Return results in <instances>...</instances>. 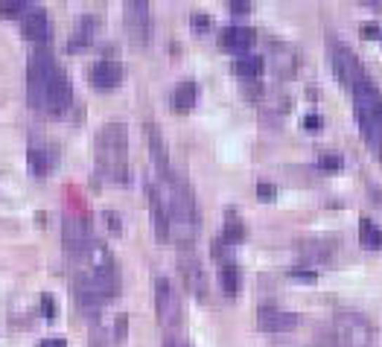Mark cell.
Wrapping results in <instances>:
<instances>
[{
	"instance_id": "cell-10",
	"label": "cell",
	"mask_w": 382,
	"mask_h": 347,
	"mask_svg": "<svg viewBox=\"0 0 382 347\" xmlns=\"http://www.w3.org/2000/svg\"><path fill=\"white\" fill-rule=\"evenodd\" d=\"M257 324H260V330L269 336H286L298 327V315L286 313V310H275V306H263L257 313Z\"/></svg>"
},
{
	"instance_id": "cell-4",
	"label": "cell",
	"mask_w": 382,
	"mask_h": 347,
	"mask_svg": "<svg viewBox=\"0 0 382 347\" xmlns=\"http://www.w3.org/2000/svg\"><path fill=\"white\" fill-rule=\"evenodd\" d=\"M353 105H356L362 138H365L371 143V149L382 158V93L368 76L353 85Z\"/></svg>"
},
{
	"instance_id": "cell-35",
	"label": "cell",
	"mask_w": 382,
	"mask_h": 347,
	"mask_svg": "<svg viewBox=\"0 0 382 347\" xmlns=\"http://www.w3.org/2000/svg\"><path fill=\"white\" fill-rule=\"evenodd\" d=\"M376 35H379L376 24H362V38H376Z\"/></svg>"
},
{
	"instance_id": "cell-2",
	"label": "cell",
	"mask_w": 382,
	"mask_h": 347,
	"mask_svg": "<svg viewBox=\"0 0 382 347\" xmlns=\"http://www.w3.org/2000/svg\"><path fill=\"white\" fill-rule=\"evenodd\" d=\"M164 204H166V219H169V240H173L181 251H190L199 237V207L196 196L190 190L184 176H176L173 169L164 176Z\"/></svg>"
},
{
	"instance_id": "cell-32",
	"label": "cell",
	"mask_w": 382,
	"mask_h": 347,
	"mask_svg": "<svg viewBox=\"0 0 382 347\" xmlns=\"http://www.w3.org/2000/svg\"><path fill=\"white\" fill-rule=\"evenodd\" d=\"M126 327H129V318L117 315V333H114V336H117V341H126Z\"/></svg>"
},
{
	"instance_id": "cell-12",
	"label": "cell",
	"mask_w": 382,
	"mask_h": 347,
	"mask_svg": "<svg viewBox=\"0 0 382 347\" xmlns=\"http://www.w3.org/2000/svg\"><path fill=\"white\" fill-rule=\"evenodd\" d=\"M91 85L97 91H111L123 82V65L117 59H100L91 65Z\"/></svg>"
},
{
	"instance_id": "cell-26",
	"label": "cell",
	"mask_w": 382,
	"mask_h": 347,
	"mask_svg": "<svg viewBox=\"0 0 382 347\" xmlns=\"http://www.w3.org/2000/svg\"><path fill=\"white\" fill-rule=\"evenodd\" d=\"M35 4H29V0H4L0 4V15L4 18H24Z\"/></svg>"
},
{
	"instance_id": "cell-29",
	"label": "cell",
	"mask_w": 382,
	"mask_h": 347,
	"mask_svg": "<svg viewBox=\"0 0 382 347\" xmlns=\"http://www.w3.org/2000/svg\"><path fill=\"white\" fill-rule=\"evenodd\" d=\"M321 126H324L321 114H307V117H303V129L307 131H321Z\"/></svg>"
},
{
	"instance_id": "cell-40",
	"label": "cell",
	"mask_w": 382,
	"mask_h": 347,
	"mask_svg": "<svg viewBox=\"0 0 382 347\" xmlns=\"http://www.w3.org/2000/svg\"><path fill=\"white\" fill-rule=\"evenodd\" d=\"M368 6H371V9H379V12H382V4H368Z\"/></svg>"
},
{
	"instance_id": "cell-7",
	"label": "cell",
	"mask_w": 382,
	"mask_h": 347,
	"mask_svg": "<svg viewBox=\"0 0 382 347\" xmlns=\"http://www.w3.org/2000/svg\"><path fill=\"white\" fill-rule=\"evenodd\" d=\"M62 240H65V248H67V254L76 257V260H82L88 254V248L93 242L91 237V225L85 216H65L62 222Z\"/></svg>"
},
{
	"instance_id": "cell-19",
	"label": "cell",
	"mask_w": 382,
	"mask_h": 347,
	"mask_svg": "<svg viewBox=\"0 0 382 347\" xmlns=\"http://www.w3.org/2000/svg\"><path fill=\"white\" fill-rule=\"evenodd\" d=\"M263 67H265V62L260 59V55H254V53L239 55V59L234 62V73L239 76L242 82H257L263 76Z\"/></svg>"
},
{
	"instance_id": "cell-39",
	"label": "cell",
	"mask_w": 382,
	"mask_h": 347,
	"mask_svg": "<svg viewBox=\"0 0 382 347\" xmlns=\"http://www.w3.org/2000/svg\"><path fill=\"white\" fill-rule=\"evenodd\" d=\"M164 347H190L184 339H178V336H169L166 341H164Z\"/></svg>"
},
{
	"instance_id": "cell-28",
	"label": "cell",
	"mask_w": 382,
	"mask_h": 347,
	"mask_svg": "<svg viewBox=\"0 0 382 347\" xmlns=\"http://www.w3.org/2000/svg\"><path fill=\"white\" fill-rule=\"evenodd\" d=\"M275 196H277V187L275 184H269V181H260L257 184V199L260 202H275Z\"/></svg>"
},
{
	"instance_id": "cell-22",
	"label": "cell",
	"mask_w": 382,
	"mask_h": 347,
	"mask_svg": "<svg viewBox=\"0 0 382 347\" xmlns=\"http://www.w3.org/2000/svg\"><path fill=\"white\" fill-rule=\"evenodd\" d=\"M239 283H242V277H239L237 263L234 260L231 263H222L219 266V286H222V292L228 298H237L239 295Z\"/></svg>"
},
{
	"instance_id": "cell-14",
	"label": "cell",
	"mask_w": 382,
	"mask_h": 347,
	"mask_svg": "<svg viewBox=\"0 0 382 347\" xmlns=\"http://www.w3.org/2000/svg\"><path fill=\"white\" fill-rule=\"evenodd\" d=\"M24 38L27 41H35V44H47L50 41V18L41 6H32L27 15H24Z\"/></svg>"
},
{
	"instance_id": "cell-17",
	"label": "cell",
	"mask_w": 382,
	"mask_h": 347,
	"mask_svg": "<svg viewBox=\"0 0 382 347\" xmlns=\"http://www.w3.org/2000/svg\"><path fill=\"white\" fill-rule=\"evenodd\" d=\"M336 254V240L330 237H310L301 242V257L307 263H330Z\"/></svg>"
},
{
	"instance_id": "cell-34",
	"label": "cell",
	"mask_w": 382,
	"mask_h": 347,
	"mask_svg": "<svg viewBox=\"0 0 382 347\" xmlns=\"http://www.w3.org/2000/svg\"><path fill=\"white\" fill-rule=\"evenodd\" d=\"M248 9H251V4H245V0H234V4H231V12H234V15H245Z\"/></svg>"
},
{
	"instance_id": "cell-5",
	"label": "cell",
	"mask_w": 382,
	"mask_h": 347,
	"mask_svg": "<svg viewBox=\"0 0 382 347\" xmlns=\"http://www.w3.org/2000/svg\"><path fill=\"white\" fill-rule=\"evenodd\" d=\"M336 341L338 347H371L374 344V327L365 315L353 310L336 313Z\"/></svg>"
},
{
	"instance_id": "cell-3",
	"label": "cell",
	"mask_w": 382,
	"mask_h": 347,
	"mask_svg": "<svg viewBox=\"0 0 382 347\" xmlns=\"http://www.w3.org/2000/svg\"><path fill=\"white\" fill-rule=\"evenodd\" d=\"M97 169L111 184H129V129L108 120L97 134Z\"/></svg>"
},
{
	"instance_id": "cell-6",
	"label": "cell",
	"mask_w": 382,
	"mask_h": 347,
	"mask_svg": "<svg viewBox=\"0 0 382 347\" xmlns=\"http://www.w3.org/2000/svg\"><path fill=\"white\" fill-rule=\"evenodd\" d=\"M155 310H158V321L164 330H178L181 327L184 310H181L178 292L166 277H155Z\"/></svg>"
},
{
	"instance_id": "cell-11",
	"label": "cell",
	"mask_w": 382,
	"mask_h": 347,
	"mask_svg": "<svg viewBox=\"0 0 382 347\" xmlns=\"http://www.w3.org/2000/svg\"><path fill=\"white\" fill-rule=\"evenodd\" d=\"M178 268H181V277L187 283V289L193 292V298L199 301H207V277L202 272V263L190 254V251H181L178 257Z\"/></svg>"
},
{
	"instance_id": "cell-37",
	"label": "cell",
	"mask_w": 382,
	"mask_h": 347,
	"mask_svg": "<svg viewBox=\"0 0 382 347\" xmlns=\"http://www.w3.org/2000/svg\"><path fill=\"white\" fill-rule=\"evenodd\" d=\"M91 347H108V341L103 339V333H100V330H93V336H91Z\"/></svg>"
},
{
	"instance_id": "cell-1",
	"label": "cell",
	"mask_w": 382,
	"mask_h": 347,
	"mask_svg": "<svg viewBox=\"0 0 382 347\" xmlns=\"http://www.w3.org/2000/svg\"><path fill=\"white\" fill-rule=\"evenodd\" d=\"M27 96L29 105L47 114H65L73 103V88L67 73L59 67L50 50H35L27 67Z\"/></svg>"
},
{
	"instance_id": "cell-27",
	"label": "cell",
	"mask_w": 382,
	"mask_h": 347,
	"mask_svg": "<svg viewBox=\"0 0 382 347\" xmlns=\"http://www.w3.org/2000/svg\"><path fill=\"white\" fill-rule=\"evenodd\" d=\"M318 166H321L324 172H330V176H333V172H338V169H341V158H338V155H333V152H327V155H321Z\"/></svg>"
},
{
	"instance_id": "cell-9",
	"label": "cell",
	"mask_w": 382,
	"mask_h": 347,
	"mask_svg": "<svg viewBox=\"0 0 382 347\" xmlns=\"http://www.w3.org/2000/svg\"><path fill=\"white\" fill-rule=\"evenodd\" d=\"M333 70H336V79L345 88H350V91H353V85L359 79H365V70H362L359 59L353 55V50L345 47V44L333 47Z\"/></svg>"
},
{
	"instance_id": "cell-30",
	"label": "cell",
	"mask_w": 382,
	"mask_h": 347,
	"mask_svg": "<svg viewBox=\"0 0 382 347\" xmlns=\"http://www.w3.org/2000/svg\"><path fill=\"white\" fill-rule=\"evenodd\" d=\"M41 313H44V318H53V315H55V301H53V295H41Z\"/></svg>"
},
{
	"instance_id": "cell-31",
	"label": "cell",
	"mask_w": 382,
	"mask_h": 347,
	"mask_svg": "<svg viewBox=\"0 0 382 347\" xmlns=\"http://www.w3.org/2000/svg\"><path fill=\"white\" fill-rule=\"evenodd\" d=\"M193 27H196V32H207L210 30V18L207 15H193Z\"/></svg>"
},
{
	"instance_id": "cell-21",
	"label": "cell",
	"mask_w": 382,
	"mask_h": 347,
	"mask_svg": "<svg viewBox=\"0 0 382 347\" xmlns=\"http://www.w3.org/2000/svg\"><path fill=\"white\" fill-rule=\"evenodd\" d=\"M196 100H199V85L196 82H181L173 91V111H178V114L193 111Z\"/></svg>"
},
{
	"instance_id": "cell-25",
	"label": "cell",
	"mask_w": 382,
	"mask_h": 347,
	"mask_svg": "<svg viewBox=\"0 0 382 347\" xmlns=\"http://www.w3.org/2000/svg\"><path fill=\"white\" fill-rule=\"evenodd\" d=\"M245 237H248L245 225H242L237 216H228V219H225V225H222L219 242H222V245H239V242H245Z\"/></svg>"
},
{
	"instance_id": "cell-8",
	"label": "cell",
	"mask_w": 382,
	"mask_h": 347,
	"mask_svg": "<svg viewBox=\"0 0 382 347\" xmlns=\"http://www.w3.org/2000/svg\"><path fill=\"white\" fill-rule=\"evenodd\" d=\"M123 18H126V27H129V35L135 44H146L149 38V27H152V9L146 0H129L123 6Z\"/></svg>"
},
{
	"instance_id": "cell-16",
	"label": "cell",
	"mask_w": 382,
	"mask_h": 347,
	"mask_svg": "<svg viewBox=\"0 0 382 347\" xmlns=\"http://www.w3.org/2000/svg\"><path fill=\"white\" fill-rule=\"evenodd\" d=\"M146 140H149V158H152V164H155V169L164 178L173 166H169V152H166V143H164V134H161V129L155 123H146Z\"/></svg>"
},
{
	"instance_id": "cell-23",
	"label": "cell",
	"mask_w": 382,
	"mask_h": 347,
	"mask_svg": "<svg viewBox=\"0 0 382 347\" xmlns=\"http://www.w3.org/2000/svg\"><path fill=\"white\" fill-rule=\"evenodd\" d=\"M359 245L368 248V251H379V248H382V230L368 216L359 219Z\"/></svg>"
},
{
	"instance_id": "cell-38",
	"label": "cell",
	"mask_w": 382,
	"mask_h": 347,
	"mask_svg": "<svg viewBox=\"0 0 382 347\" xmlns=\"http://www.w3.org/2000/svg\"><path fill=\"white\" fill-rule=\"evenodd\" d=\"M38 347H67V341L65 339H44Z\"/></svg>"
},
{
	"instance_id": "cell-18",
	"label": "cell",
	"mask_w": 382,
	"mask_h": 347,
	"mask_svg": "<svg viewBox=\"0 0 382 347\" xmlns=\"http://www.w3.org/2000/svg\"><path fill=\"white\" fill-rule=\"evenodd\" d=\"M93 35H97V18H93V15H85L82 21L76 24V30H73V35H70V41H67V50L76 53V50L88 47V44L93 41Z\"/></svg>"
},
{
	"instance_id": "cell-24",
	"label": "cell",
	"mask_w": 382,
	"mask_h": 347,
	"mask_svg": "<svg viewBox=\"0 0 382 347\" xmlns=\"http://www.w3.org/2000/svg\"><path fill=\"white\" fill-rule=\"evenodd\" d=\"M27 161H29L32 176H38V178H44L47 172H50V166H53L47 146H29V152H27Z\"/></svg>"
},
{
	"instance_id": "cell-15",
	"label": "cell",
	"mask_w": 382,
	"mask_h": 347,
	"mask_svg": "<svg viewBox=\"0 0 382 347\" xmlns=\"http://www.w3.org/2000/svg\"><path fill=\"white\" fill-rule=\"evenodd\" d=\"M254 41H257V32L248 30V27H228L219 35V47L228 50V53H239V55H248Z\"/></svg>"
},
{
	"instance_id": "cell-33",
	"label": "cell",
	"mask_w": 382,
	"mask_h": 347,
	"mask_svg": "<svg viewBox=\"0 0 382 347\" xmlns=\"http://www.w3.org/2000/svg\"><path fill=\"white\" fill-rule=\"evenodd\" d=\"M289 275H292V277H301V280H315V277H318V272H307V268H292Z\"/></svg>"
},
{
	"instance_id": "cell-20",
	"label": "cell",
	"mask_w": 382,
	"mask_h": 347,
	"mask_svg": "<svg viewBox=\"0 0 382 347\" xmlns=\"http://www.w3.org/2000/svg\"><path fill=\"white\" fill-rule=\"evenodd\" d=\"M272 67H275L280 76H292L295 67H298L295 50L286 47V44H272Z\"/></svg>"
},
{
	"instance_id": "cell-13",
	"label": "cell",
	"mask_w": 382,
	"mask_h": 347,
	"mask_svg": "<svg viewBox=\"0 0 382 347\" xmlns=\"http://www.w3.org/2000/svg\"><path fill=\"white\" fill-rule=\"evenodd\" d=\"M149 222H152V230H155V240L169 242V219H166L161 187H149Z\"/></svg>"
},
{
	"instance_id": "cell-36",
	"label": "cell",
	"mask_w": 382,
	"mask_h": 347,
	"mask_svg": "<svg viewBox=\"0 0 382 347\" xmlns=\"http://www.w3.org/2000/svg\"><path fill=\"white\" fill-rule=\"evenodd\" d=\"M105 216V225L111 228V230H120V216L117 214H103Z\"/></svg>"
}]
</instances>
